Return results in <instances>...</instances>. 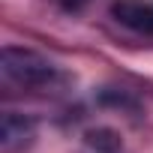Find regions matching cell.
<instances>
[{"label":"cell","instance_id":"1","mask_svg":"<svg viewBox=\"0 0 153 153\" xmlns=\"http://www.w3.org/2000/svg\"><path fill=\"white\" fill-rule=\"evenodd\" d=\"M0 69H3V78L18 87H45L57 75V69L42 54H36L30 48H18V45L3 48V66Z\"/></svg>","mask_w":153,"mask_h":153},{"label":"cell","instance_id":"2","mask_svg":"<svg viewBox=\"0 0 153 153\" xmlns=\"http://www.w3.org/2000/svg\"><path fill=\"white\" fill-rule=\"evenodd\" d=\"M111 15L117 24H123L141 36H153V3L150 0H114Z\"/></svg>","mask_w":153,"mask_h":153},{"label":"cell","instance_id":"3","mask_svg":"<svg viewBox=\"0 0 153 153\" xmlns=\"http://www.w3.org/2000/svg\"><path fill=\"white\" fill-rule=\"evenodd\" d=\"M33 132V123L21 114H3V126H0V135H3V144L6 147H15V144H24Z\"/></svg>","mask_w":153,"mask_h":153},{"label":"cell","instance_id":"4","mask_svg":"<svg viewBox=\"0 0 153 153\" xmlns=\"http://www.w3.org/2000/svg\"><path fill=\"white\" fill-rule=\"evenodd\" d=\"M87 144L96 153H117L120 150V138L111 129H93V132H87Z\"/></svg>","mask_w":153,"mask_h":153},{"label":"cell","instance_id":"5","mask_svg":"<svg viewBox=\"0 0 153 153\" xmlns=\"http://www.w3.org/2000/svg\"><path fill=\"white\" fill-rule=\"evenodd\" d=\"M63 3H66V6H69V9H78V6H81V3H84V0H63Z\"/></svg>","mask_w":153,"mask_h":153}]
</instances>
